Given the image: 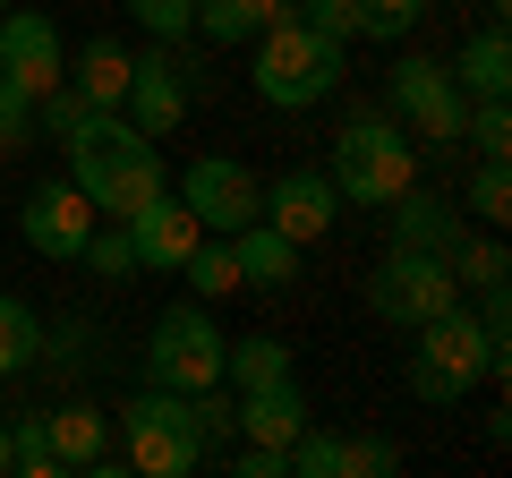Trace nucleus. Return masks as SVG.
Listing matches in <instances>:
<instances>
[{"label":"nucleus","mask_w":512,"mask_h":478,"mask_svg":"<svg viewBox=\"0 0 512 478\" xmlns=\"http://www.w3.org/2000/svg\"><path fill=\"white\" fill-rule=\"evenodd\" d=\"M333 197H350V205H393L410 180H419V146L402 137V120L393 111H350L342 120V137H333Z\"/></svg>","instance_id":"obj_4"},{"label":"nucleus","mask_w":512,"mask_h":478,"mask_svg":"<svg viewBox=\"0 0 512 478\" xmlns=\"http://www.w3.org/2000/svg\"><path fill=\"white\" fill-rule=\"evenodd\" d=\"M384 222H393V248H427V257H453L461 239H470V231H461V205L453 197H427L419 180L384 205Z\"/></svg>","instance_id":"obj_15"},{"label":"nucleus","mask_w":512,"mask_h":478,"mask_svg":"<svg viewBox=\"0 0 512 478\" xmlns=\"http://www.w3.org/2000/svg\"><path fill=\"white\" fill-rule=\"evenodd\" d=\"M128 60H137V52H128L120 35H94V43H77V52H69V86L86 94L94 111H120V94H128Z\"/></svg>","instance_id":"obj_19"},{"label":"nucleus","mask_w":512,"mask_h":478,"mask_svg":"<svg viewBox=\"0 0 512 478\" xmlns=\"http://www.w3.org/2000/svg\"><path fill=\"white\" fill-rule=\"evenodd\" d=\"M487 376H504V342H495L478 316H461V308H444V316H427L419 325V350H410V368H402V385L419 393V402H436V410H453V402H470Z\"/></svg>","instance_id":"obj_2"},{"label":"nucleus","mask_w":512,"mask_h":478,"mask_svg":"<svg viewBox=\"0 0 512 478\" xmlns=\"http://www.w3.org/2000/svg\"><path fill=\"white\" fill-rule=\"evenodd\" d=\"M453 9H495V18H504V0H453Z\"/></svg>","instance_id":"obj_36"},{"label":"nucleus","mask_w":512,"mask_h":478,"mask_svg":"<svg viewBox=\"0 0 512 478\" xmlns=\"http://www.w3.org/2000/svg\"><path fill=\"white\" fill-rule=\"evenodd\" d=\"M291 9H299V18H308L325 43H342V52L359 43V0H291Z\"/></svg>","instance_id":"obj_32"},{"label":"nucleus","mask_w":512,"mask_h":478,"mask_svg":"<svg viewBox=\"0 0 512 478\" xmlns=\"http://www.w3.org/2000/svg\"><path fill=\"white\" fill-rule=\"evenodd\" d=\"M43 427H52V453H60V470H86V478H94V461L111 453V419H103V410H86V402H60V410H43Z\"/></svg>","instance_id":"obj_20"},{"label":"nucleus","mask_w":512,"mask_h":478,"mask_svg":"<svg viewBox=\"0 0 512 478\" xmlns=\"http://www.w3.org/2000/svg\"><path fill=\"white\" fill-rule=\"evenodd\" d=\"M0 470H9V419H0Z\"/></svg>","instance_id":"obj_37"},{"label":"nucleus","mask_w":512,"mask_h":478,"mask_svg":"<svg viewBox=\"0 0 512 478\" xmlns=\"http://www.w3.org/2000/svg\"><path fill=\"white\" fill-rule=\"evenodd\" d=\"M291 470V461L274 453V444H248V453H239V478H282Z\"/></svg>","instance_id":"obj_35"},{"label":"nucleus","mask_w":512,"mask_h":478,"mask_svg":"<svg viewBox=\"0 0 512 478\" xmlns=\"http://www.w3.org/2000/svg\"><path fill=\"white\" fill-rule=\"evenodd\" d=\"M291 0H197V35L205 43H248L256 26H274Z\"/></svg>","instance_id":"obj_22"},{"label":"nucleus","mask_w":512,"mask_h":478,"mask_svg":"<svg viewBox=\"0 0 512 478\" xmlns=\"http://www.w3.org/2000/svg\"><path fill=\"white\" fill-rule=\"evenodd\" d=\"M0 9H9V0H0Z\"/></svg>","instance_id":"obj_38"},{"label":"nucleus","mask_w":512,"mask_h":478,"mask_svg":"<svg viewBox=\"0 0 512 478\" xmlns=\"http://www.w3.org/2000/svg\"><path fill=\"white\" fill-rule=\"evenodd\" d=\"M77 257H86L94 274H111V282H120V274H137V248H128V222H94Z\"/></svg>","instance_id":"obj_30"},{"label":"nucleus","mask_w":512,"mask_h":478,"mask_svg":"<svg viewBox=\"0 0 512 478\" xmlns=\"http://www.w3.org/2000/svg\"><path fill=\"white\" fill-rule=\"evenodd\" d=\"M444 69H453V86L470 94V103H478V94H512V43H504V18H487L453 60H444Z\"/></svg>","instance_id":"obj_18"},{"label":"nucleus","mask_w":512,"mask_h":478,"mask_svg":"<svg viewBox=\"0 0 512 478\" xmlns=\"http://www.w3.org/2000/svg\"><path fill=\"white\" fill-rule=\"evenodd\" d=\"M0 77L18 94H52L60 77H69V43H60V26L43 18V9H0Z\"/></svg>","instance_id":"obj_10"},{"label":"nucleus","mask_w":512,"mask_h":478,"mask_svg":"<svg viewBox=\"0 0 512 478\" xmlns=\"http://www.w3.org/2000/svg\"><path fill=\"white\" fill-rule=\"evenodd\" d=\"M94 205H86V188L77 180H43L35 197H26V214H18V231H26V248L35 257H52V265H69L77 248H86V231H94Z\"/></svg>","instance_id":"obj_12"},{"label":"nucleus","mask_w":512,"mask_h":478,"mask_svg":"<svg viewBox=\"0 0 512 478\" xmlns=\"http://www.w3.org/2000/svg\"><path fill=\"white\" fill-rule=\"evenodd\" d=\"M461 146L512 154V94H478V111H461Z\"/></svg>","instance_id":"obj_27"},{"label":"nucleus","mask_w":512,"mask_h":478,"mask_svg":"<svg viewBox=\"0 0 512 478\" xmlns=\"http://www.w3.org/2000/svg\"><path fill=\"white\" fill-rule=\"evenodd\" d=\"M35 359H43V316L0 291V376H26Z\"/></svg>","instance_id":"obj_23"},{"label":"nucleus","mask_w":512,"mask_h":478,"mask_svg":"<svg viewBox=\"0 0 512 478\" xmlns=\"http://www.w3.org/2000/svg\"><path fill=\"white\" fill-rule=\"evenodd\" d=\"M188 77H197V69H188L171 43H154V52L128 60V94H120V111H128L146 137H171V129L188 120Z\"/></svg>","instance_id":"obj_11"},{"label":"nucleus","mask_w":512,"mask_h":478,"mask_svg":"<svg viewBox=\"0 0 512 478\" xmlns=\"http://www.w3.org/2000/svg\"><path fill=\"white\" fill-rule=\"evenodd\" d=\"M146 385H171V393L222 385V325L205 316V299H180V308L154 316V333H146Z\"/></svg>","instance_id":"obj_7"},{"label":"nucleus","mask_w":512,"mask_h":478,"mask_svg":"<svg viewBox=\"0 0 512 478\" xmlns=\"http://www.w3.org/2000/svg\"><path fill=\"white\" fill-rule=\"evenodd\" d=\"M504 274H512L504 239H461V248H453V282H461V291H504Z\"/></svg>","instance_id":"obj_28"},{"label":"nucleus","mask_w":512,"mask_h":478,"mask_svg":"<svg viewBox=\"0 0 512 478\" xmlns=\"http://www.w3.org/2000/svg\"><path fill=\"white\" fill-rule=\"evenodd\" d=\"M231 427L248 444H274V453H291V436L308 427V393L291 385V376H274V385H248L239 393V410H231Z\"/></svg>","instance_id":"obj_16"},{"label":"nucleus","mask_w":512,"mask_h":478,"mask_svg":"<svg viewBox=\"0 0 512 478\" xmlns=\"http://www.w3.org/2000/svg\"><path fill=\"white\" fill-rule=\"evenodd\" d=\"M128 9L154 43H188V26H197V0H128Z\"/></svg>","instance_id":"obj_33"},{"label":"nucleus","mask_w":512,"mask_h":478,"mask_svg":"<svg viewBox=\"0 0 512 478\" xmlns=\"http://www.w3.org/2000/svg\"><path fill=\"white\" fill-rule=\"evenodd\" d=\"M197 239H205V222L188 214L171 188H163V197H146L137 214H128V248H137V265H146V274H180Z\"/></svg>","instance_id":"obj_13"},{"label":"nucleus","mask_w":512,"mask_h":478,"mask_svg":"<svg viewBox=\"0 0 512 478\" xmlns=\"http://www.w3.org/2000/svg\"><path fill=\"white\" fill-rule=\"evenodd\" d=\"M180 274H188V291H197V299H231V291H239V257H231V239L205 231L197 248H188Z\"/></svg>","instance_id":"obj_24"},{"label":"nucleus","mask_w":512,"mask_h":478,"mask_svg":"<svg viewBox=\"0 0 512 478\" xmlns=\"http://www.w3.org/2000/svg\"><path fill=\"white\" fill-rule=\"evenodd\" d=\"M26 146H35V94L0 77V154H26Z\"/></svg>","instance_id":"obj_34"},{"label":"nucleus","mask_w":512,"mask_h":478,"mask_svg":"<svg viewBox=\"0 0 512 478\" xmlns=\"http://www.w3.org/2000/svg\"><path fill=\"white\" fill-rule=\"evenodd\" d=\"M274 376H291V342L282 333H248V342H222V385H274Z\"/></svg>","instance_id":"obj_21"},{"label":"nucleus","mask_w":512,"mask_h":478,"mask_svg":"<svg viewBox=\"0 0 512 478\" xmlns=\"http://www.w3.org/2000/svg\"><path fill=\"white\" fill-rule=\"evenodd\" d=\"M120 461L137 478H188L205 461V427H197V402L171 385H146L120 402Z\"/></svg>","instance_id":"obj_5"},{"label":"nucleus","mask_w":512,"mask_h":478,"mask_svg":"<svg viewBox=\"0 0 512 478\" xmlns=\"http://www.w3.org/2000/svg\"><path fill=\"white\" fill-rule=\"evenodd\" d=\"M171 197H180L188 214L205 222V231H222V239H231L239 222L265 214V188H256V171L231 163V154H197V163L180 171V188H171Z\"/></svg>","instance_id":"obj_9"},{"label":"nucleus","mask_w":512,"mask_h":478,"mask_svg":"<svg viewBox=\"0 0 512 478\" xmlns=\"http://www.w3.org/2000/svg\"><path fill=\"white\" fill-rule=\"evenodd\" d=\"M393 470H402L393 436H342V478H393Z\"/></svg>","instance_id":"obj_31"},{"label":"nucleus","mask_w":512,"mask_h":478,"mask_svg":"<svg viewBox=\"0 0 512 478\" xmlns=\"http://www.w3.org/2000/svg\"><path fill=\"white\" fill-rule=\"evenodd\" d=\"M461 205H470V214L487 222V231H504V222H512V171H504V154H478L470 197H461Z\"/></svg>","instance_id":"obj_25"},{"label":"nucleus","mask_w":512,"mask_h":478,"mask_svg":"<svg viewBox=\"0 0 512 478\" xmlns=\"http://www.w3.org/2000/svg\"><path fill=\"white\" fill-rule=\"evenodd\" d=\"M256 94L274 111H308V103H325L333 86L350 77V60H342V43H325L299 9H282L274 26H256Z\"/></svg>","instance_id":"obj_3"},{"label":"nucleus","mask_w":512,"mask_h":478,"mask_svg":"<svg viewBox=\"0 0 512 478\" xmlns=\"http://www.w3.org/2000/svg\"><path fill=\"white\" fill-rule=\"evenodd\" d=\"M384 111L402 120V137L419 154H461V111H470V94L453 86V69L427 52L393 60V94H384Z\"/></svg>","instance_id":"obj_6"},{"label":"nucleus","mask_w":512,"mask_h":478,"mask_svg":"<svg viewBox=\"0 0 512 478\" xmlns=\"http://www.w3.org/2000/svg\"><path fill=\"white\" fill-rule=\"evenodd\" d=\"M60 146H69V180L86 188V205H94L103 222H128L146 197H163V188H171L163 137H146L128 111H86Z\"/></svg>","instance_id":"obj_1"},{"label":"nucleus","mask_w":512,"mask_h":478,"mask_svg":"<svg viewBox=\"0 0 512 478\" xmlns=\"http://www.w3.org/2000/svg\"><path fill=\"white\" fill-rule=\"evenodd\" d=\"M367 308L384 316V325L419 333L427 316L461 308V282H453V257H427V248H393V257L367 274Z\"/></svg>","instance_id":"obj_8"},{"label":"nucleus","mask_w":512,"mask_h":478,"mask_svg":"<svg viewBox=\"0 0 512 478\" xmlns=\"http://www.w3.org/2000/svg\"><path fill=\"white\" fill-rule=\"evenodd\" d=\"M419 18H427V0H359V35H367V43L419 35Z\"/></svg>","instance_id":"obj_29"},{"label":"nucleus","mask_w":512,"mask_h":478,"mask_svg":"<svg viewBox=\"0 0 512 478\" xmlns=\"http://www.w3.org/2000/svg\"><path fill=\"white\" fill-rule=\"evenodd\" d=\"M231 257H239V291H291L299 282V239H282L265 214L231 231Z\"/></svg>","instance_id":"obj_17"},{"label":"nucleus","mask_w":512,"mask_h":478,"mask_svg":"<svg viewBox=\"0 0 512 478\" xmlns=\"http://www.w3.org/2000/svg\"><path fill=\"white\" fill-rule=\"evenodd\" d=\"M9 470H18V478H69V470H60V453H52V427H43V419H9Z\"/></svg>","instance_id":"obj_26"},{"label":"nucleus","mask_w":512,"mask_h":478,"mask_svg":"<svg viewBox=\"0 0 512 478\" xmlns=\"http://www.w3.org/2000/svg\"><path fill=\"white\" fill-rule=\"evenodd\" d=\"M333 205H342V197H333L325 171H282V180L265 188V222H274L282 239H299V248L333 231Z\"/></svg>","instance_id":"obj_14"}]
</instances>
